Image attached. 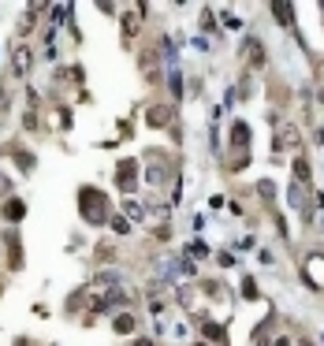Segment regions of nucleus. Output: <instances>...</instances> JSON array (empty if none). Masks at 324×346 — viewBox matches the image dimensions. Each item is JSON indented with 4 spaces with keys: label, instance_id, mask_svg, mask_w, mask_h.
I'll list each match as a JSON object with an SVG mask.
<instances>
[{
    "label": "nucleus",
    "instance_id": "f257e3e1",
    "mask_svg": "<svg viewBox=\"0 0 324 346\" xmlns=\"http://www.w3.org/2000/svg\"><path fill=\"white\" fill-rule=\"evenodd\" d=\"M82 216H90V224H101L104 220V197L93 186L82 190Z\"/></svg>",
    "mask_w": 324,
    "mask_h": 346
}]
</instances>
